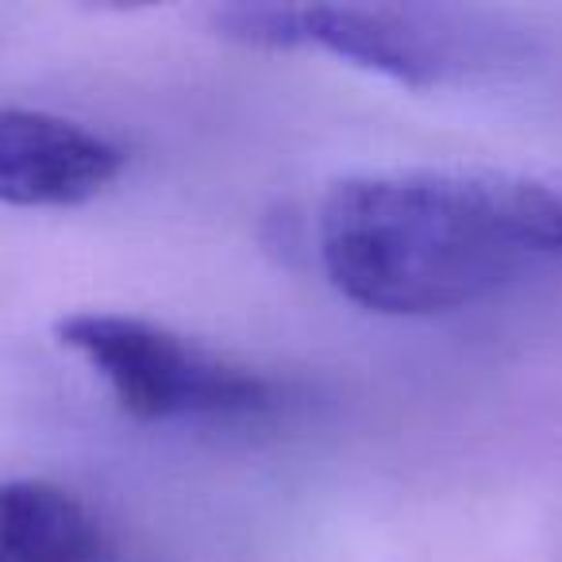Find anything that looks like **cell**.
Here are the masks:
<instances>
[{"mask_svg": "<svg viewBox=\"0 0 562 562\" xmlns=\"http://www.w3.org/2000/svg\"><path fill=\"white\" fill-rule=\"evenodd\" d=\"M316 250L367 313H459L562 262V193L501 170L351 173L321 201Z\"/></svg>", "mask_w": 562, "mask_h": 562, "instance_id": "1", "label": "cell"}, {"mask_svg": "<svg viewBox=\"0 0 562 562\" xmlns=\"http://www.w3.org/2000/svg\"><path fill=\"white\" fill-rule=\"evenodd\" d=\"M209 24L239 47L328 50L408 89L467 86L513 58L490 20L428 4H220Z\"/></svg>", "mask_w": 562, "mask_h": 562, "instance_id": "2", "label": "cell"}, {"mask_svg": "<svg viewBox=\"0 0 562 562\" xmlns=\"http://www.w3.org/2000/svg\"><path fill=\"white\" fill-rule=\"evenodd\" d=\"M55 336L135 420H250L278 405L270 378L143 316L70 313Z\"/></svg>", "mask_w": 562, "mask_h": 562, "instance_id": "3", "label": "cell"}, {"mask_svg": "<svg viewBox=\"0 0 562 562\" xmlns=\"http://www.w3.org/2000/svg\"><path fill=\"white\" fill-rule=\"evenodd\" d=\"M124 150L55 112L0 104V204L70 209L112 186Z\"/></svg>", "mask_w": 562, "mask_h": 562, "instance_id": "4", "label": "cell"}, {"mask_svg": "<svg viewBox=\"0 0 562 562\" xmlns=\"http://www.w3.org/2000/svg\"><path fill=\"white\" fill-rule=\"evenodd\" d=\"M101 528L55 482H0V562H97Z\"/></svg>", "mask_w": 562, "mask_h": 562, "instance_id": "5", "label": "cell"}]
</instances>
